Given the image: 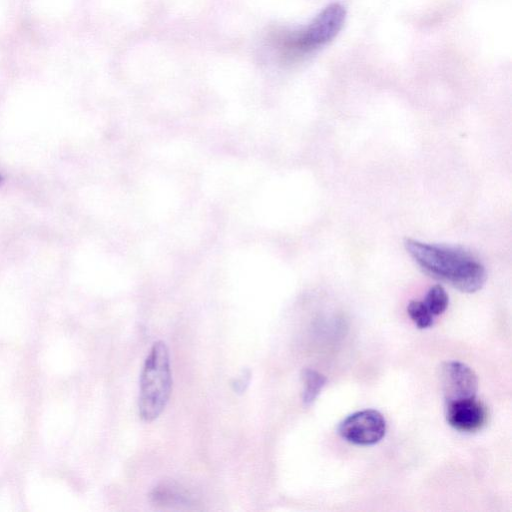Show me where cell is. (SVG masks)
Instances as JSON below:
<instances>
[{
	"label": "cell",
	"mask_w": 512,
	"mask_h": 512,
	"mask_svg": "<svg viewBox=\"0 0 512 512\" xmlns=\"http://www.w3.org/2000/svg\"><path fill=\"white\" fill-rule=\"evenodd\" d=\"M408 254L427 274L450 283L465 293H474L486 281L482 263L462 248L424 243L407 238Z\"/></svg>",
	"instance_id": "6da1fadb"
},
{
	"label": "cell",
	"mask_w": 512,
	"mask_h": 512,
	"mask_svg": "<svg viewBox=\"0 0 512 512\" xmlns=\"http://www.w3.org/2000/svg\"><path fill=\"white\" fill-rule=\"evenodd\" d=\"M172 389L169 351L157 341L151 347L140 375L139 415L147 422L158 418L165 409Z\"/></svg>",
	"instance_id": "7a4b0ae2"
},
{
	"label": "cell",
	"mask_w": 512,
	"mask_h": 512,
	"mask_svg": "<svg viewBox=\"0 0 512 512\" xmlns=\"http://www.w3.org/2000/svg\"><path fill=\"white\" fill-rule=\"evenodd\" d=\"M340 436L356 445L378 443L386 433V421L383 415L374 409L355 412L342 420L338 426Z\"/></svg>",
	"instance_id": "3957f363"
},
{
	"label": "cell",
	"mask_w": 512,
	"mask_h": 512,
	"mask_svg": "<svg viewBox=\"0 0 512 512\" xmlns=\"http://www.w3.org/2000/svg\"><path fill=\"white\" fill-rule=\"evenodd\" d=\"M346 15V9L340 3L327 5L309 24L299 43L303 47H315L330 42L342 29Z\"/></svg>",
	"instance_id": "277c9868"
},
{
	"label": "cell",
	"mask_w": 512,
	"mask_h": 512,
	"mask_svg": "<svg viewBox=\"0 0 512 512\" xmlns=\"http://www.w3.org/2000/svg\"><path fill=\"white\" fill-rule=\"evenodd\" d=\"M441 383L446 403L476 397L477 376L462 362H445L441 368Z\"/></svg>",
	"instance_id": "5b68a950"
},
{
	"label": "cell",
	"mask_w": 512,
	"mask_h": 512,
	"mask_svg": "<svg viewBox=\"0 0 512 512\" xmlns=\"http://www.w3.org/2000/svg\"><path fill=\"white\" fill-rule=\"evenodd\" d=\"M487 409L474 398L446 403V419L451 427L461 432H475L487 420Z\"/></svg>",
	"instance_id": "8992f818"
},
{
	"label": "cell",
	"mask_w": 512,
	"mask_h": 512,
	"mask_svg": "<svg viewBox=\"0 0 512 512\" xmlns=\"http://www.w3.org/2000/svg\"><path fill=\"white\" fill-rule=\"evenodd\" d=\"M151 500L160 506H181L191 502L190 495L179 485L168 482L155 487L151 492Z\"/></svg>",
	"instance_id": "52a82bcc"
},
{
	"label": "cell",
	"mask_w": 512,
	"mask_h": 512,
	"mask_svg": "<svg viewBox=\"0 0 512 512\" xmlns=\"http://www.w3.org/2000/svg\"><path fill=\"white\" fill-rule=\"evenodd\" d=\"M326 381V377L316 370L306 368L302 371V400L306 406L311 405L315 401L325 386Z\"/></svg>",
	"instance_id": "ba28073f"
},
{
	"label": "cell",
	"mask_w": 512,
	"mask_h": 512,
	"mask_svg": "<svg viewBox=\"0 0 512 512\" xmlns=\"http://www.w3.org/2000/svg\"><path fill=\"white\" fill-rule=\"evenodd\" d=\"M423 302L433 316H438L447 309L449 297L441 285H434L428 290Z\"/></svg>",
	"instance_id": "9c48e42d"
},
{
	"label": "cell",
	"mask_w": 512,
	"mask_h": 512,
	"mask_svg": "<svg viewBox=\"0 0 512 512\" xmlns=\"http://www.w3.org/2000/svg\"><path fill=\"white\" fill-rule=\"evenodd\" d=\"M407 312L418 328L425 329L433 325L434 316L423 301H410L407 306Z\"/></svg>",
	"instance_id": "30bf717a"
},
{
	"label": "cell",
	"mask_w": 512,
	"mask_h": 512,
	"mask_svg": "<svg viewBox=\"0 0 512 512\" xmlns=\"http://www.w3.org/2000/svg\"><path fill=\"white\" fill-rule=\"evenodd\" d=\"M250 380V372L249 371H243L242 374L237 377L234 382L232 383L233 389L237 393H242L246 390V387L248 386Z\"/></svg>",
	"instance_id": "8fae6325"
},
{
	"label": "cell",
	"mask_w": 512,
	"mask_h": 512,
	"mask_svg": "<svg viewBox=\"0 0 512 512\" xmlns=\"http://www.w3.org/2000/svg\"><path fill=\"white\" fill-rule=\"evenodd\" d=\"M2 180H3V178H2V176L0 175V183L2 182Z\"/></svg>",
	"instance_id": "7c38bea8"
}]
</instances>
